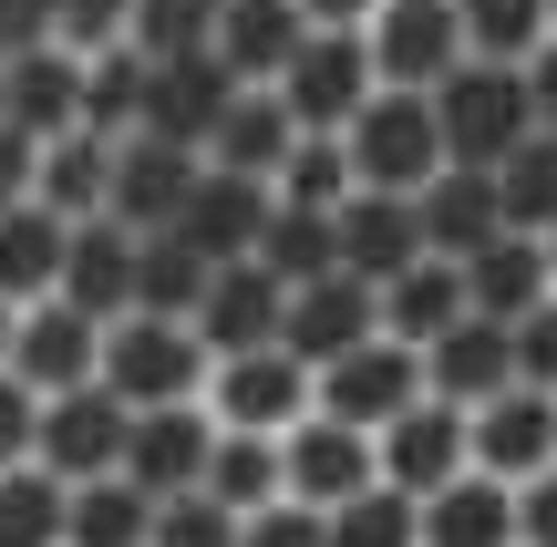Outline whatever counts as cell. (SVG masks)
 Masks as SVG:
<instances>
[{"label": "cell", "instance_id": "cell-1", "mask_svg": "<svg viewBox=\"0 0 557 547\" xmlns=\"http://www.w3.org/2000/svg\"><path fill=\"white\" fill-rule=\"evenodd\" d=\"M423 103H434L444 165H496L527 135H557V41L537 62H455Z\"/></svg>", "mask_w": 557, "mask_h": 547}, {"label": "cell", "instance_id": "cell-2", "mask_svg": "<svg viewBox=\"0 0 557 547\" xmlns=\"http://www.w3.org/2000/svg\"><path fill=\"white\" fill-rule=\"evenodd\" d=\"M94 383L114 393L124 413H145V403H197L207 341L186 321H165V310H114V321H103V351H94Z\"/></svg>", "mask_w": 557, "mask_h": 547}, {"label": "cell", "instance_id": "cell-3", "mask_svg": "<svg viewBox=\"0 0 557 547\" xmlns=\"http://www.w3.org/2000/svg\"><path fill=\"white\" fill-rule=\"evenodd\" d=\"M341 156H351V186H382V197H413L423 176L444 165V135H434V103L403 94V83H372L361 114L341 124Z\"/></svg>", "mask_w": 557, "mask_h": 547}, {"label": "cell", "instance_id": "cell-4", "mask_svg": "<svg viewBox=\"0 0 557 547\" xmlns=\"http://www.w3.org/2000/svg\"><path fill=\"white\" fill-rule=\"evenodd\" d=\"M197 403H207V424H227V434H278V424H299V413H310V362H289L278 341L218 351V362H207V383H197Z\"/></svg>", "mask_w": 557, "mask_h": 547}, {"label": "cell", "instance_id": "cell-5", "mask_svg": "<svg viewBox=\"0 0 557 547\" xmlns=\"http://www.w3.org/2000/svg\"><path fill=\"white\" fill-rule=\"evenodd\" d=\"M361 62H372V83L434 94V83L465 62L455 0H372V11H361Z\"/></svg>", "mask_w": 557, "mask_h": 547}, {"label": "cell", "instance_id": "cell-6", "mask_svg": "<svg viewBox=\"0 0 557 547\" xmlns=\"http://www.w3.org/2000/svg\"><path fill=\"white\" fill-rule=\"evenodd\" d=\"M278 114L299 124V135H341V124L361 114V94H372V62H361V32H299V52L269 73Z\"/></svg>", "mask_w": 557, "mask_h": 547}, {"label": "cell", "instance_id": "cell-7", "mask_svg": "<svg viewBox=\"0 0 557 547\" xmlns=\"http://www.w3.org/2000/svg\"><path fill=\"white\" fill-rule=\"evenodd\" d=\"M423 393V362H413V341H393V331H372V341H351V351H331V362L310 372V413H341V424H393L403 403Z\"/></svg>", "mask_w": 557, "mask_h": 547}, {"label": "cell", "instance_id": "cell-8", "mask_svg": "<svg viewBox=\"0 0 557 547\" xmlns=\"http://www.w3.org/2000/svg\"><path fill=\"white\" fill-rule=\"evenodd\" d=\"M32 465H41V475H62V486H94V475H114V465H124V403H114L103 383L41 393Z\"/></svg>", "mask_w": 557, "mask_h": 547}, {"label": "cell", "instance_id": "cell-9", "mask_svg": "<svg viewBox=\"0 0 557 547\" xmlns=\"http://www.w3.org/2000/svg\"><path fill=\"white\" fill-rule=\"evenodd\" d=\"M465 465L496 475V486H527V475H557V393L506 383L496 403L465 413Z\"/></svg>", "mask_w": 557, "mask_h": 547}, {"label": "cell", "instance_id": "cell-10", "mask_svg": "<svg viewBox=\"0 0 557 547\" xmlns=\"http://www.w3.org/2000/svg\"><path fill=\"white\" fill-rule=\"evenodd\" d=\"M382 486L372 475V434L341 424V413H299V424H278V496H299V507H341V496Z\"/></svg>", "mask_w": 557, "mask_h": 547}, {"label": "cell", "instance_id": "cell-11", "mask_svg": "<svg viewBox=\"0 0 557 547\" xmlns=\"http://www.w3.org/2000/svg\"><path fill=\"white\" fill-rule=\"evenodd\" d=\"M186 186H197V156L165 135H114V165H103V217L135 227V238H156V227H176Z\"/></svg>", "mask_w": 557, "mask_h": 547}, {"label": "cell", "instance_id": "cell-12", "mask_svg": "<svg viewBox=\"0 0 557 547\" xmlns=\"http://www.w3.org/2000/svg\"><path fill=\"white\" fill-rule=\"evenodd\" d=\"M372 475L393 496H434L444 475H465V413L434 403V393H413L393 424H372Z\"/></svg>", "mask_w": 557, "mask_h": 547}, {"label": "cell", "instance_id": "cell-13", "mask_svg": "<svg viewBox=\"0 0 557 547\" xmlns=\"http://www.w3.org/2000/svg\"><path fill=\"white\" fill-rule=\"evenodd\" d=\"M94 351H103V321H94V310H73V300L52 289V300H21L11 362H0V372H21L32 393H73V383H94Z\"/></svg>", "mask_w": 557, "mask_h": 547}, {"label": "cell", "instance_id": "cell-14", "mask_svg": "<svg viewBox=\"0 0 557 547\" xmlns=\"http://www.w3.org/2000/svg\"><path fill=\"white\" fill-rule=\"evenodd\" d=\"M372 279H351V269H320V279H299L289 300H278V351L289 362H331V351H351V341H372Z\"/></svg>", "mask_w": 557, "mask_h": 547}, {"label": "cell", "instance_id": "cell-15", "mask_svg": "<svg viewBox=\"0 0 557 547\" xmlns=\"http://www.w3.org/2000/svg\"><path fill=\"white\" fill-rule=\"evenodd\" d=\"M207 445H218V424H207V403H145V413H124V486H145V496H186L197 486V465H207Z\"/></svg>", "mask_w": 557, "mask_h": 547}, {"label": "cell", "instance_id": "cell-16", "mask_svg": "<svg viewBox=\"0 0 557 547\" xmlns=\"http://www.w3.org/2000/svg\"><path fill=\"white\" fill-rule=\"evenodd\" d=\"M465 310L475 321H527V310H557V238H485L475 259H455Z\"/></svg>", "mask_w": 557, "mask_h": 547}, {"label": "cell", "instance_id": "cell-17", "mask_svg": "<svg viewBox=\"0 0 557 547\" xmlns=\"http://www.w3.org/2000/svg\"><path fill=\"white\" fill-rule=\"evenodd\" d=\"M227 62L218 52H176V62H145V103H135V135H165V145H186L197 156L207 145V124L227 114Z\"/></svg>", "mask_w": 557, "mask_h": 547}, {"label": "cell", "instance_id": "cell-18", "mask_svg": "<svg viewBox=\"0 0 557 547\" xmlns=\"http://www.w3.org/2000/svg\"><path fill=\"white\" fill-rule=\"evenodd\" d=\"M413 362H423V393L434 403H455V413H475V403H496L506 383H517V362H506V321H444L434 341H413Z\"/></svg>", "mask_w": 557, "mask_h": 547}, {"label": "cell", "instance_id": "cell-19", "mask_svg": "<svg viewBox=\"0 0 557 547\" xmlns=\"http://www.w3.org/2000/svg\"><path fill=\"white\" fill-rule=\"evenodd\" d=\"M278 300H289V289H278L259 259H218L207 289H197V310H186V331L207 341V362H218V351H259V341H278Z\"/></svg>", "mask_w": 557, "mask_h": 547}, {"label": "cell", "instance_id": "cell-20", "mask_svg": "<svg viewBox=\"0 0 557 547\" xmlns=\"http://www.w3.org/2000/svg\"><path fill=\"white\" fill-rule=\"evenodd\" d=\"M413 547H517V486L496 475H444L434 496H413Z\"/></svg>", "mask_w": 557, "mask_h": 547}, {"label": "cell", "instance_id": "cell-21", "mask_svg": "<svg viewBox=\"0 0 557 547\" xmlns=\"http://www.w3.org/2000/svg\"><path fill=\"white\" fill-rule=\"evenodd\" d=\"M259 217H269V186L259 176L197 165V186H186V207H176V238L218 269V259H248V248H259Z\"/></svg>", "mask_w": 557, "mask_h": 547}, {"label": "cell", "instance_id": "cell-22", "mask_svg": "<svg viewBox=\"0 0 557 547\" xmlns=\"http://www.w3.org/2000/svg\"><path fill=\"white\" fill-rule=\"evenodd\" d=\"M331 238H341V269L351 279H393V269L423 259V227H413V197H382V186H351V197L331 207Z\"/></svg>", "mask_w": 557, "mask_h": 547}, {"label": "cell", "instance_id": "cell-23", "mask_svg": "<svg viewBox=\"0 0 557 547\" xmlns=\"http://www.w3.org/2000/svg\"><path fill=\"white\" fill-rule=\"evenodd\" d=\"M0 124H21V135H62V124H83V52H62V41H21L11 73H0Z\"/></svg>", "mask_w": 557, "mask_h": 547}, {"label": "cell", "instance_id": "cell-24", "mask_svg": "<svg viewBox=\"0 0 557 547\" xmlns=\"http://www.w3.org/2000/svg\"><path fill=\"white\" fill-rule=\"evenodd\" d=\"M413 227L434 259H475L485 238H506L496 227V176L485 165H434V176L413 186Z\"/></svg>", "mask_w": 557, "mask_h": 547}, {"label": "cell", "instance_id": "cell-25", "mask_svg": "<svg viewBox=\"0 0 557 547\" xmlns=\"http://www.w3.org/2000/svg\"><path fill=\"white\" fill-rule=\"evenodd\" d=\"M62 300L73 310H94V321H114L124 300H135V227H114V217H73L62 227Z\"/></svg>", "mask_w": 557, "mask_h": 547}, {"label": "cell", "instance_id": "cell-26", "mask_svg": "<svg viewBox=\"0 0 557 547\" xmlns=\"http://www.w3.org/2000/svg\"><path fill=\"white\" fill-rule=\"evenodd\" d=\"M103 165H114V135H83V124L41 135L32 145V207H52L62 227H73V217H103Z\"/></svg>", "mask_w": 557, "mask_h": 547}, {"label": "cell", "instance_id": "cell-27", "mask_svg": "<svg viewBox=\"0 0 557 547\" xmlns=\"http://www.w3.org/2000/svg\"><path fill=\"white\" fill-rule=\"evenodd\" d=\"M299 0H218V32H207V52L227 62V83H269L278 62L299 52Z\"/></svg>", "mask_w": 557, "mask_h": 547}, {"label": "cell", "instance_id": "cell-28", "mask_svg": "<svg viewBox=\"0 0 557 547\" xmlns=\"http://www.w3.org/2000/svg\"><path fill=\"white\" fill-rule=\"evenodd\" d=\"M289 135H299V124L278 114V94H269V83H238V94H227V114L207 124L197 165H227V176H259V186H269V165L289 156Z\"/></svg>", "mask_w": 557, "mask_h": 547}, {"label": "cell", "instance_id": "cell-29", "mask_svg": "<svg viewBox=\"0 0 557 547\" xmlns=\"http://www.w3.org/2000/svg\"><path fill=\"white\" fill-rule=\"evenodd\" d=\"M372 321L393 331V341H434L444 321H465V279H455V259H434V248H423L413 269H393V279L372 289Z\"/></svg>", "mask_w": 557, "mask_h": 547}, {"label": "cell", "instance_id": "cell-30", "mask_svg": "<svg viewBox=\"0 0 557 547\" xmlns=\"http://www.w3.org/2000/svg\"><path fill=\"white\" fill-rule=\"evenodd\" d=\"M485 176H496V227L506 238H557V135H527Z\"/></svg>", "mask_w": 557, "mask_h": 547}, {"label": "cell", "instance_id": "cell-31", "mask_svg": "<svg viewBox=\"0 0 557 547\" xmlns=\"http://www.w3.org/2000/svg\"><path fill=\"white\" fill-rule=\"evenodd\" d=\"M465 62H537L557 41V0H455Z\"/></svg>", "mask_w": 557, "mask_h": 547}, {"label": "cell", "instance_id": "cell-32", "mask_svg": "<svg viewBox=\"0 0 557 547\" xmlns=\"http://www.w3.org/2000/svg\"><path fill=\"white\" fill-rule=\"evenodd\" d=\"M145 527H156V496L124 486V475L62 486V547H145Z\"/></svg>", "mask_w": 557, "mask_h": 547}, {"label": "cell", "instance_id": "cell-33", "mask_svg": "<svg viewBox=\"0 0 557 547\" xmlns=\"http://www.w3.org/2000/svg\"><path fill=\"white\" fill-rule=\"evenodd\" d=\"M52 279H62V217L11 197L0 207V300H52Z\"/></svg>", "mask_w": 557, "mask_h": 547}, {"label": "cell", "instance_id": "cell-34", "mask_svg": "<svg viewBox=\"0 0 557 547\" xmlns=\"http://www.w3.org/2000/svg\"><path fill=\"white\" fill-rule=\"evenodd\" d=\"M248 259H259L278 289H299V279H320V269H341L331 207H278V197H269V217H259V248H248Z\"/></svg>", "mask_w": 557, "mask_h": 547}, {"label": "cell", "instance_id": "cell-35", "mask_svg": "<svg viewBox=\"0 0 557 547\" xmlns=\"http://www.w3.org/2000/svg\"><path fill=\"white\" fill-rule=\"evenodd\" d=\"M197 496H218L227 517L269 507L278 496V434H227L218 424V445H207V465H197Z\"/></svg>", "mask_w": 557, "mask_h": 547}, {"label": "cell", "instance_id": "cell-36", "mask_svg": "<svg viewBox=\"0 0 557 547\" xmlns=\"http://www.w3.org/2000/svg\"><path fill=\"white\" fill-rule=\"evenodd\" d=\"M207 289V259L176 238V227H156V238H135V300L124 310H165V321H186Z\"/></svg>", "mask_w": 557, "mask_h": 547}, {"label": "cell", "instance_id": "cell-37", "mask_svg": "<svg viewBox=\"0 0 557 547\" xmlns=\"http://www.w3.org/2000/svg\"><path fill=\"white\" fill-rule=\"evenodd\" d=\"M135 103H145V52H124V41L83 52V135H135Z\"/></svg>", "mask_w": 557, "mask_h": 547}, {"label": "cell", "instance_id": "cell-38", "mask_svg": "<svg viewBox=\"0 0 557 547\" xmlns=\"http://www.w3.org/2000/svg\"><path fill=\"white\" fill-rule=\"evenodd\" d=\"M269 197L278 207H341V197H351V156H341V135H289V156L269 165Z\"/></svg>", "mask_w": 557, "mask_h": 547}, {"label": "cell", "instance_id": "cell-39", "mask_svg": "<svg viewBox=\"0 0 557 547\" xmlns=\"http://www.w3.org/2000/svg\"><path fill=\"white\" fill-rule=\"evenodd\" d=\"M320 547H413V496L361 486L341 507H320Z\"/></svg>", "mask_w": 557, "mask_h": 547}, {"label": "cell", "instance_id": "cell-40", "mask_svg": "<svg viewBox=\"0 0 557 547\" xmlns=\"http://www.w3.org/2000/svg\"><path fill=\"white\" fill-rule=\"evenodd\" d=\"M0 547H62V475L0 465Z\"/></svg>", "mask_w": 557, "mask_h": 547}, {"label": "cell", "instance_id": "cell-41", "mask_svg": "<svg viewBox=\"0 0 557 547\" xmlns=\"http://www.w3.org/2000/svg\"><path fill=\"white\" fill-rule=\"evenodd\" d=\"M207 32H218V0H135L124 11V52H145V62L207 52Z\"/></svg>", "mask_w": 557, "mask_h": 547}, {"label": "cell", "instance_id": "cell-42", "mask_svg": "<svg viewBox=\"0 0 557 547\" xmlns=\"http://www.w3.org/2000/svg\"><path fill=\"white\" fill-rule=\"evenodd\" d=\"M145 547H238V517L218 507V496H156V527H145Z\"/></svg>", "mask_w": 557, "mask_h": 547}, {"label": "cell", "instance_id": "cell-43", "mask_svg": "<svg viewBox=\"0 0 557 547\" xmlns=\"http://www.w3.org/2000/svg\"><path fill=\"white\" fill-rule=\"evenodd\" d=\"M124 11L135 0H52V41L62 52H103V41H124Z\"/></svg>", "mask_w": 557, "mask_h": 547}, {"label": "cell", "instance_id": "cell-44", "mask_svg": "<svg viewBox=\"0 0 557 547\" xmlns=\"http://www.w3.org/2000/svg\"><path fill=\"white\" fill-rule=\"evenodd\" d=\"M238 547H320V507H299V496H269V507L238 517Z\"/></svg>", "mask_w": 557, "mask_h": 547}, {"label": "cell", "instance_id": "cell-45", "mask_svg": "<svg viewBox=\"0 0 557 547\" xmlns=\"http://www.w3.org/2000/svg\"><path fill=\"white\" fill-rule=\"evenodd\" d=\"M32 424H41V393L0 372V465H32Z\"/></svg>", "mask_w": 557, "mask_h": 547}, {"label": "cell", "instance_id": "cell-46", "mask_svg": "<svg viewBox=\"0 0 557 547\" xmlns=\"http://www.w3.org/2000/svg\"><path fill=\"white\" fill-rule=\"evenodd\" d=\"M517 547H557V475L517 486Z\"/></svg>", "mask_w": 557, "mask_h": 547}, {"label": "cell", "instance_id": "cell-47", "mask_svg": "<svg viewBox=\"0 0 557 547\" xmlns=\"http://www.w3.org/2000/svg\"><path fill=\"white\" fill-rule=\"evenodd\" d=\"M21 41H52V0H0V52Z\"/></svg>", "mask_w": 557, "mask_h": 547}, {"label": "cell", "instance_id": "cell-48", "mask_svg": "<svg viewBox=\"0 0 557 547\" xmlns=\"http://www.w3.org/2000/svg\"><path fill=\"white\" fill-rule=\"evenodd\" d=\"M11 197H32V135L0 124V207H11Z\"/></svg>", "mask_w": 557, "mask_h": 547}, {"label": "cell", "instance_id": "cell-49", "mask_svg": "<svg viewBox=\"0 0 557 547\" xmlns=\"http://www.w3.org/2000/svg\"><path fill=\"white\" fill-rule=\"evenodd\" d=\"M361 11H372V0H299L310 32H361Z\"/></svg>", "mask_w": 557, "mask_h": 547}, {"label": "cell", "instance_id": "cell-50", "mask_svg": "<svg viewBox=\"0 0 557 547\" xmlns=\"http://www.w3.org/2000/svg\"><path fill=\"white\" fill-rule=\"evenodd\" d=\"M11 321H21V300H0V362H11Z\"/></svg>", "mask_w": 557, "mask_h": 547}, {"label": "cell", "instance_id": "cell-51", "mask_svg": "<svg viewBox=\"0 0 557 547\" xmlns=\"http://www.w3.org/2000/svg\"><path fill=\"white\" fill-rule=\"evenodd\" d=\"M0 73H11V52H0Z\"/></svg>", "mask_w": 557, "mask_h": 547}]
</instances>
